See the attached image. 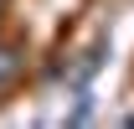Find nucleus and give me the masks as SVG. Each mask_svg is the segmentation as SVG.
<instances>
[{
	"label": "nucleus",
	"mask_w": 134,
	"mask_h": 129,
	"mask_svg": "<svg viewBox=\"0 0 134 129\" xmlns=\"http://www.w3.org/2000/svg\"><path fill=\"white\" fill-rule=\"evenodd\" d=\"M10 78H16V52H5V47H0V88H5Z\"/></svg>",
	"instance_id": "nucleus-1"
}]
</instances>
